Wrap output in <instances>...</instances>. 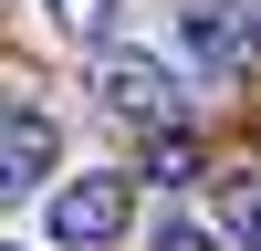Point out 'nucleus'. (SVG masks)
Listing matches in <instances>:
<instances>
[{
    "label": "nucleus",
    "instance_id": "nucleus-7",
    "mask_svg": "<svg viewBox=\"0 0 261 251\" xmlns=\"http://www.w3.org/2000/svg\"><path fill=\"white\" fill-rule=\"evenodd\" d=\"M146 178H157V188H178V178H199V136H178V126H167V136L146 146Z\"/></svg>",
    "mask_w": 261,
    "mask_h": 251
},
{
    "label": "nucleus",
    "instance_id": "nucleus-4",
    "mask_svg": "<svg viewBox=\"0 0 261 251\" xmlns=\"http://www.w3.org/2000/svg\"><path fill=\"white\" fill-rule=\"evenodd\" d=\"M178 53L199 63V73H241V63L261 53L251 0H188V11H178Z\"/></svg>",
    "mask_w": 261,
    "mask_h": 251
},
{
    "label": "nucleus",
    "instance_id": "nucleus-8",
    "mask_svg": "<svg viewBox=\"0 0 261 251\" xmlns=\"http://www.w3.org/2000/svg\"><path fill=\"white\" fill-rule=\"evenodd\" d=\"M157 251H220V220H188V209H157Z\"/></svg>",
    "mask_w": 261,
    "mask_h": 251
},
{
    "label": "nucleus",
    "instance_id": "nucleus-10",
    "mask_svg": "<svg viewBox=\"0 0 261 251\" xmlns=\"http://www.w3.org/2000/svg\"><path fill=\"white\" fill-rule=\"evenodd\" d=\"M0 251H21V241H0Z\"/></svg>",
    "mask_w": 261,
    "mask_h": 251
},
{
    "label": "nucleus",
    "instance_id": "nucleus-6",
    "mask_svg": "<svg viewBox=\"0 0 261 251\" xmlns=\"http://www.w3.org/2000/svg\"><path fill=\"white\" fill-rule=\"evenodd\" d=\"M42 11H53V32H63V42H94V53H105L125 0H42Z\"/></svg>",
    "mask_w": 261,
    "mask_h": 251
},
{
    "label": "nucleus",
    "instance_id": "nucleus-5",
    "mask_svg": "<svg viewBox=\"0 0 261 251\" xmlns=\"http://www.w3.org/2000/svg\"><path fill=\"white\" fill-rule=\"evenodd\" d=\"M209 220H220V241H230V251H261V157L209 178Z\"/></svg>",
    "mask_w": 261,
    "mask_h": 251
},
{
    "label": "nucleus",
    "instance_id": "nucleus-2",
    "mask_svg": "<svg viewBox=\"0 0 261 251\" xmlns=\"http://www.w3.org/2000/svg\"><path fill=\"white\" fill-rule=\"evenodd\" d=\"M94 94H105V115H125V126H178L188 73H178L167 53H125V42H105V63H94Z\"/></svg>",
    "mask_w": 261,
    "mask_h": 251
},
{
    "label": "nucleus",
    "instance_id": "nucleus-9",
    "mask_svg": "<svg viewBox=\"0 0 261 251\" xmlns=\"http://www.w3.org/2000/svg\"><path fill=\"white\" fill-rule=\"evenodd\" d=\"M251 32H261V0H251Z\"/></svg>",
    "mask_w": 261,
    "mask_h": 251
},
{
    "label": "nucleus",
    "instance_id": "nucleus-1",
    "mask_svg": "<svg viewBox=\"0 0 261 251\" xmlns=\"http://www.w3.org/2000/svg\"><path fill=\"white\" fill-rule=\"evenodd\" d=\"M125 220H136V188L105 178V167H84V178L53 188V209H42V230H53V251H115Z\"/></svg>",
    "mask_w": 261,
    "mask_h": 251
},
{
    "label": "nucleus",
    "instance_id": "nucleus-3",
    "mask_svg": "<svg viewBox=\"0 0 261 251\" xmlns=\"http://www.w3.org/2000/svg\"><path fill=\"white\" fill-rule=\"evenodd\" d=\"M53 167H63V126L42 115V105L0 94V209H11V199H32Z\"/></svg>",
    "mask_w": 261,
    "mask_h": 251
}]
</instances>
